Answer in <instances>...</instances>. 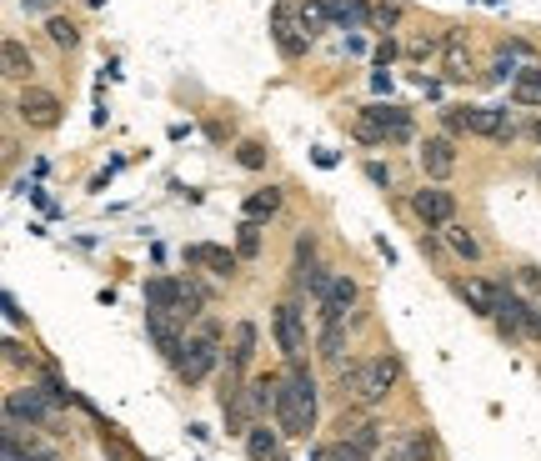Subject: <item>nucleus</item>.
I'll use <instances>...</instances> for the list:
<instances>
[{"instance_id": "obj_14", "label": "nucleus", "mask_w": 541, "mask_h": 461, "mask_svg": "<svg viewBox=\"0 0 541 461\" xmlns=\"http://www.w3.org/2000/svg\"><path fill=\"white\" fill-rule=\"evenodd\" d=\"M271 36H276V51H281L286 61H301L306 46H311V36H306L301 26H291V0H281V6H276V16H271Z\"/></svg>"}, {"instance_id": "obj_11", "label": "nucleus", "mask_w": 541, "mask_h": 461, "mask_svg": "<svg viewBox=\"0 0 541 461\" xmlns=\"http://www.w3.org/2000/svg\"><path fill=\"white\" fill-rule=\"evenodd\" d=\"M356 306H361V281L341 271V276H336V286H331V296L316 306V326H336V321H346Z\"/></svg>"}, {"instance_id": "obj_38", "label": "nucleus", "mask_w": 541, "mask_h": 461, "mask_svg": "<svg viewBox=\"0 0 541 461\" xmlns=\"http://www.w3.org/2000/svg\"><path fill=\"white\" fill-rule=\"evenodd\" d=\"M516 276H521V281H526V286H531V291H541V271H536V266H521V271H516Z\"/></svg>"}, {"instance_id": "obj_39", "label": "nucleus", "mask_w": 541, "mask_h": 461, "mask_svg": "<svg viewBox=\"0 0 541 461\" xmlns=\"http://www.w3.org/2000/svg\"><path fill=\"white\" fill-rule=\"evenodd\" d=\"M391 56H396V46H391V41H381V51H376V66L386 71V61H391Z\"/></svg>"}, {"instance_id": "obj_4", "label": "nucleus", "mask_w": 541, "mask_h": 461, "mask_svg": "<svg viewBox=\"0 0 541 461\" xmlns=\"http://www.w3.org/2000/svg\"><path fill=\"white\" fill-rule=\"evenodd\" d=\"M146 306L151 311H166L176 321H196V316H206L211 291L196 276H151L146 281Z\"/></svg>"}, {"instance_id": "obj_28", "label": "nucleus", "mask_w": 541, "mask_h": 461, "mask_svg": "<svg viewBox=\"0 0 541 461\" xmlns=\"http://www.w3.org/2000/svg\"><path fill=\"white\" fill-rule=\"evenodd\" d=\"M276 211H281V186H266V191H256V196L246 201V221H261V216L271 221Z\"/></svg>"}, {"instance_id": "obj_3", "label": "nucleus", "mask_w": 541, "mask_h": 461, "mask_svg": "<svg viewBox=\"0 0 541 461\" xmlns=\"http://www.w3.org/2000/svg\"><path fill=\"white\" fill-rule=\"evenodd\" d=\"M221 341H226V326H221L216 316H206V321L186 336V351H181V361L171 366V371H176V381H181L186 391H191V386H201L206 376H216V371L226 366Z\"/></svg>"}, {"instance_id": "obj_31", "label": "nucleus", "mask_w": 541, "mask_h": 461, "mask_svg": "<svg viewBox=\"0 0 541 461\" xmlns=\"http://www.w3.org/2000/svg\"><path fill=\"white\" fill-rule=\"evenodd\" d=\"M236 256H241V261H256V256H261V221H241Z\"/></svg>"}, {"instance_id": "obj_33", "label": "nucleus", "mask_w": 541, "mask_h": 461, "mask_svg": "<svg viewBox=\"0 0 541 461\" xmlns=\"http://www.w3.org/2000/svg\"><path fill=\"white\" fill-rule=\"evenodd\" d=\"M266 156H271V151H266L261 141H241V146H236V166H246V171H266Z\"/></svg>"}, {"instance_id": "obj_1", "label": "nucleus", "mask_w": 541, "mask_h": 461, "mask_svg": "<svg viewBox=\"0 0 541 461\" xmlns=\"http://www.w3.org/2000/svg\"><path fill=\"white\" fill-rule=\"evenodd\" d=\"M406 366L396 351H371V356H351L341 371H336V391L356 406V411H376L391 401V391L401 386Z\"/></svg>"}, {"instance_id": "obj_21", "label": "nucleus", "mask_w": 541, "mask_h": 461, "mask_svg": "<svg viewBox=\"0 0 541 461\" xmlns=\"http://www.w3.org/2000/svg\"><path fill=\"white\" fill-rule=\"evenodd\" d=\"M241 441H246V461H276V456H281V426L256 421Z\"/></svg>"}, {"instance_id": "obj_19", "label": "nucleus", "mask_w": 541, "mask_h": 461, "mask_svg": "<svg viewBox=\"0 0 541 461\" xmlns=\"http://www.w3.org/2000/svg\"><path fill=\"white\" fill-rule=\"evenodd\" d=\"M466 136H486V141H511V116L496 106H466Z\"/></svg>"}, {"instance_id": "obj_10", "label": "nucleus", "mask_w": 541, "mask_h": 461, "mask_svg": "<svg viewBox=\"0 0 541 461\" xmlns=\"http://www.w3.org/2000/svg\"><path fill=\"white\" fill-rule=\"evenodd\" d=\"M146 336L156 341V351H161V361H166V366H176V361H181V351H186V321H176V316H166V311H151V306H146Z\"/></svg>"}, {"instance_id": "obj_32", "label": "nucleus", "mask_w": 541, "mask_h": 461, "mask_svg": "<svg viewBox=\"0 0 541 461\" xmlns=\"http://www.w3.org/2000/svg\"><path fill=\"white\" fill-rule=\"evenodd\" d=\"M326 0H301V31L306 36H321V26H326Z\"/></svg>"}, {"instance_id": "obj_37", "label": "nucleus", "mask_w": 541, "mask_h": 461, "mask_svg": "<svg viewBox=\"0 0 541 461\" xmlns=\"http://www.w3.org/2000/svg\"><path fill=\"white\" fill-rule=\"evenodd\" d=\"M366 176H371L376 186H391V166H381V161H371V166H366Z\"/></svg>"}, {"instance_id": "obj_41", "label": "nucleus", "mask_w": 541, "mask_h": 461, "mask_svg": "<svg viewBox=\"0 0 541 461\" xmlns=\"http://www.w3.org/2000/svg\"><path fill=\"white\" fill-rule=\"evenodd\" d=\"M26 6H31V11H46V6H56V0H26Z\"/></svg>"}, {"instance_id": "obj_29", "label": "nucleus", "mask_w": 541, "mask_h": 461, "mask_svg": "<svg viewBox=\"0 0 541 461\" xmlns=\"http://www.w3.org/2000/svg\"><path fill=\"white\" fill-rule=\"evenodd\" d=\"M46 36H51L61 51H76V46H81V26L66 21V16H51V21H46Z\"/></svg>"}, {"instance_id": "obj_24", "label": "nucleus", "mask_w": 541, "mask_h": 461, "mask_svg": "<svg viewBox=\"0 0 541 461\" xmlns=\"http://www.w3.org/2000/svg\"><path fill=\"white\" fill-rule=\"evenodd\" d=\"M0 61H6V81H31V76H36V61H31V51H26L16 36L0 46Z\"/></svg>"}, {"instance_id": "obj_45", "label": "nucleus", "mask_w": 541, "mask_h": 461, "mask_svg": "<svg viewBox=\"0 0 541 461\" xmlns=\"http://www.w3.org/2000/svg\"><path fill=\"white\" fill-rule=\"evenodd\" d=\"M536 311H541V301H536Z\"/></svg>"}, {"instance_id": "obj_35", "label": "nucleus", "mask_w": 541, "mask_h": 461, "mask_svg": "<svg viewBox=\"0 0 541 461\" xmlns=\"http://www.w3.org/2000/svg\"><path fill=\"white\" fill-rule=\"evenodd\" d=\"M6 361H11V366H26V371H31V366H36V356H31V346H21V341H16V336H11V341H6Z\"/></svg>"}, {"instance_id": "obj_8", "label": "nucleus", "mask_w": 541, "mask_h": 461, "mask_svg": "<svg viewBox=\"0 0 541 461\" xmlns=\"http://www.w3.org/2000/svg\"><path fill=\"white\" fill-rule=\"evenodd\" d=\"M411 216L426 226V231H441L456 221V191H446L441 181H426L421 191H411Z\"/></svg>"}, {"instance_id": "obj_6", "label": "nucleus", "mask_w": 541, "mask_h": 461, "mask_svg": "<svg viewBox=\"0 0 541 461\" xmlns=\"http://www.w3.org/2000/svg\"><path fill=\"white\" fill-rule=\"evenodd\" d=\"M6 426H31V431H51V436H61V406H56L41 386L6 391Z\"/></svg>"}, {"instance_id": "obj_16", "label": "nucleus", "mask_w": 541, "mask_h": 461, "mask_svg": "<svg viewBox=\"0 0 541 461\" xmlns=\"http://www.w3.org/2000/svg\"><path fill=\"white\" fill-rule=\"evenodd\" d=\"M186 266H206L211 276H221V281H231V276H236V266H241V256H236V251H226V246H211V241H196V246H186Z\"/></svg>"}, {"instance_id": "obj_43", "label": "nucleus", "mask_w": 541, "mask_h": 461, "mask_svg": "<svg viewBox=\"0 0 541 461\" xmlns=\"http://www.w3.org/2000/svg\"><path fill=\"white\" fill-rule=\"evenodd\" d=\"M136 461H146V456H141V451H136Z\"/></svg>"}, {"instance_id": "obj_23", "label": "nucleus", "mask_w": 541, "mask_h": 461, "mask_svg": "<svg viewBox=\"0 0 541 461\" xmlns=\"http://www.w3.org/2000/svg\"><path fill=\"white\" fill-rule=\"evenodd\" d=\"M441 236H446V246L461 256V261H481V241H476V231L466 226V221H451V226H441Z\"/></svg>"}, {"instance_id": "obj_26", "label": "nucleus", "mask_w": 541, "mask_h": 461, "mask_svg": "<svg viewBox=\"0 0 541 461\" xmlns=\"http://www.w3.org/2000/svg\"><path fill=\"white\" fill-rule=\"evenodd\" d=\"M511 101L516 106H541V66H521V76L511 81Z\"/></svg>"}, {"instance_id": "obj_25", "label": "nucleus", "mask_w": 541, "mask_h": 461, "mask_svg": "<svg viewBox=\"0 0 541 461\" xmlns=\"http://www.w3.org/2000/svg\"><path fill=\"white\" fill-rule=\"evenodd\" d=\"M336 276H341L336 266H326V261H316V266L306 271V281H301V291H306V296H311V301L321 306V301L331 296V286H336Z\"/></svg>"}, {"instance_id": "obj_12", "label": "nucleus", "mask_w": 541, "mask_h": 461, "mask_svg": "<svg viewBox=\"0 0 541 461\" xmlns=\"http://www.w3.org/2000/svg\"><path fill=\"white\" fill-rule=\"evenodd\" d=\"M416 161H421V171H426V181H451V171H456V141L451 136H426L421 146H416Z\"/></svg>"}, {"instance_id": "obj_18", "label": "nucleus", "mask_w": 541, "mask_h": 461, "mask_svg": "<svg viewBox=\"0 0 541 461\" xmlns=\"http://www.w3.org/2000/svg\"><path fill=\"white\" fill-rule=\"evenodd\" d=\"M281 386H286V371H256V376L246 381V396H251V406H256V416H261V421H271V416H276Z\"/></svg>"}, {"instance_id": "obj_5", "label": "nucleus", "mask_w": 541, "mask_h": 461, "mask_svg": "<svg viewBox=\"0 0 541 461\" xmlns=\"http://www.w3.org/2000/svg\"><path fill=\"white\" fill-rule=\"evenodd\" d=\"M351 136H356L361 146H391V141H406V136H411V111H406V106H391V101H386V106L371 101V106L356 111Z\"/></svg>"}, {"instance_id": "obj_15", "label": "nucleus", "mask_w": 541, "mask_h": 461, "mask_svg": "<svg viewBox=\"0 0 541 461\" xmlns=\"http://www.w3.org/2000/svg\"><path fill=\"white\" fill-rule=\"evenodd\" d=\"M256 341H261V331H256V321H236V326H231V346H226V366H231L236 376H246V381H251V361H256Z\"/></svg>"}, {"instance_id": "obj_42", "label": "nucleus", "mask_w": 541, "mask_h": 461, "mask_svg": "<svg viewBox=\"0 0 541 461\" xmlns=\"http://www.w3.org/2000/svg\"><path fill=\"white\" fill-rule=\"evenodd\" d=\"M531 136H536V146H541V121H531Z\"/></svg>"}, {"instance_id": "obj_36", "label": "nucleus", "mask_w": 541, "mask_h": 461, "mask_svg": "<svg viewBox=\"0 0 541 461\" xmlns=\"http://www.w3.org/2000/svg\"><path fill=\"white\" fill-rule=\"evenodd\" d=\"M401 11H406L401 0H381V6H376V21H386V26H391V21H401Z\"/></svg>"}, {"instance_id": "obj_30", "label": "nucleus", "mask_w": 541, "mask_h": 461, "mask_svg": "<svg viewBox=\"0 0 541 461\" xmlns=\"http://www.w3.org/2000/svg\"><path fill=\"white\" fill-rule=\"evenodd\" d=\"M41 391H46V396H51L61 411H66V406H81V396H76V391H71V386H66L56 371H41Z\"/></svg>"}, {"instance_id": "obj_7", "label": "nucleus", "mask_w": 541, "mask_h": 461, "mask_svg": "<svg viewBox=\"0 0 541 461\" xmlns=\"http://www.w3.org/2000/svg\"><path fill=\"white\" fill-rule=\"evenodd\" d=\"M271 336H276V351L286 361H301L306 356V311H301L296 296H281L271 306Z\"/></svg>"}, {"instance_id": "obj_40", "label": "nucleus", "mask_w": 541, "mask_h": 461, "mask_svg": "<svg viewBox=\"0 0 541 461\" xmlns=\"http://www.w3.org/2000/svg\"><path fill=\"white\" fill-rule=\"evenodd\" d=\"M6 316H11V321H21V316H26V311H21V301H16L11 291H6Z\"/></svg>"}, {"instance_id": "obj_20", "label": "nucleus", "mask_w": 541, "mask_h": 461, "mask_svg": "<svg viewBox=\"0 0 541 461\" xmlns=\"http://www.w3.org/2000/svg\"><path fill=\"white\" fill-rule=\"evenodd\" d=\"M451 291L481 316L491 321V301H496V281H481V276H451Z\"/></svg>"}, {"instance_id": "obj_34", "label": "nucleus", "mask_w": 541, "mask_h": 461, "mask_svg": "<svg viewBox=\"0 0 541 461\" xmlns=\"http://www.w3.org/2000/svg\"><path fill=\"white\" fill-rule=\"evenodd\" d=\"M326 461H376V456H366L351 436H336V441L326 446Z\"/></svg>"}, {"instance_id": "obj_13", "label": "nucleus", "mask_w": 541, "mask_h": 461, "mask_svg": "<svg viewBox=\"0 0 541 461\" xmlns=\"http://www.w3.org/2000/svg\"><path fill=\"white\" fill-rule=\"evenodd\" d=\"M431 456H436L431 426H401L391 436V451H386V461H431Z\"/></svg>"}, {"instance_id": "obj_27", "label": "nucleus", "mask_w": 541, "mask_h": 461, "mask_svg": "<svg viewBox=\"0 0 541 461\" xmlns=\"http://www.w3.org/2000/svg\"><path fill=\"white\" fill-rule=\"evenodd\" d=\"M446 81H466L471 76V51L461 46V36H446V61H441Z\"/></svg>"}, {"instance_id": "obj_17", "label": "nucleus", "mask_w": 541, "mask_h": 461, "mask_svg": "<svg viewBox=\"0 0 541 461\" xmlns=\"http://www.w3.org/2000/svg\"><path fill=\"white\" fill-rule=\"evenodd\" d=\"M346 346H351V326H346V321H336V326H316V361H321V366L341 371V366L351 361Z\"/></svg>"}, {"instance_id": "obj_44", "label": "nucleus", "mask_w": 541, "mask_h": 461, "mask_svg": "<svg viewBox=\"0 0 541 461\" xmlns=\"http://www.w3.org/2000/svg\"><path fill=\"white\" fill-rule=\"evenodd\" d=\"M536 376H541V361H536Z\"/></svg>"}, {"instance_id": "obj_22", "label": "nucleus", "mask_w": 541, "mask_h": 461, "mask_svg": "<svg viewBox=\"0 0 541 461\" xmlns=\"http://www.w3.org/2000/svg\"><path fill=\"white\" fill-rule=\"evenodd\" d=\"M326 11L341 31H366L371 26V6L366 0H326Z\"/></svg>"}, {"instance_id": "obj_2", "label": "nucleus", "mask_w": 541, "mask_h": 461, "mask_svg": "<svg viewBox=\"0 0 541 461\" xmlns=\"http://www.w3.org/2000/svg\"><path fill=\"white\" fill-rule=\"evenodd\" d=\"M316 406H321V386H316V371L301 361H286V386H281V401H276V426L281 436L291 441H306L316 431Z\"/></svg>"}, {"instance_id": "obj_9", "label": "nucleus", "mask_w": 541, "mask_h": 461, "mask_svg": "<svg viewBox=\"0 0 541 461\" xmlns=\"http://www.w3.org/2000/svg\"><path fill=\"white\" fill-rule=\"evenodd\" d=\"M16 111H21V121H26L31 131H56V126H61V96H56V91L26 86L21 101H16Z\"/></svg>"}]
</instances>
